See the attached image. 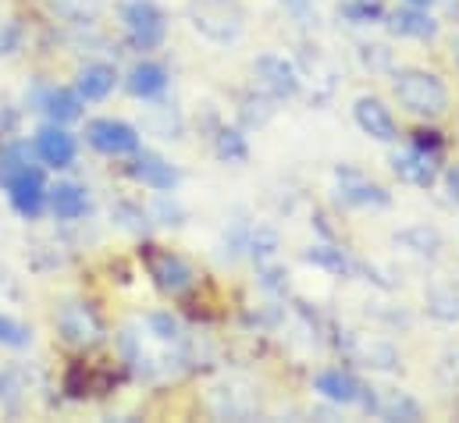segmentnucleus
<instances>
[{
  "label": "nucleus",
  "mask_w": 459,
  "mask_h": 423,
  "mask_svg": "<svg viewBox=\"0 0 459 423\" xmlns=\"http://www.w3.org/2000/svg\"><path fill=\"white\" fill-rule=\"evenodd\" d=\"M359 406H363L367 413L381 417V420H403V423L424 420L420 402H417V399H410L406 392H374V388H367V395H363V402H359Z\"/></svg>",
  "instance_id": "nucleus-7"
},
{
  "label": "nucleus",
  "mask_w": 459,
  "mask_h": 423,
  "mask_svg": "<svg viewBox=\"0 0 459 423\" xmlns=\"http://www.w3.org/2000/svg\"><path fill=\"white\" fill-rule=\"evenodd\" d=\"M335 182H339V196L352 207H388V200H392L377 182H370L356 168H339Z\"/></svg>",
  "instance_id": "nucleus-10"
},
{
  "label": "nucleus",
  "mask_w": 459,
  "mask_h": 423,
  "mask_svg": "<svg viewBox=\"0 0 459 423\" xmlns=\"http://www.w3.org/2000/svg\"><path fill=\"white\" fill-rule=\"evenodd\" d=\"M86 139L93 150L108 153V157H125V153H135L139 150V132L125 121L115 117H97L86 125Z\"/></svg>",
  "instance_id": "nucleus-5"
},
{
  "label": "nucleus",
  "mask_w": 459,
  "mask_h": 423,
  "mask_svg": "<svg viewBox=\"0 0 459 423\" xmlns=\"http://www.w3.org/2000/svg\"><path fill=\"white\" fill-rule=\"evenodd\" d=\"M189 22L200 36L214 43H235L246 32V11L238 0H193Z\"/></svg>",
  "instance_id": "nucleus-2"
},
{
  "label": "nucleus",
  "mask_w": 459,
  "mask_h": 423,
  "mask_svg": "<svg viewBox=\"0 0 459 423\" xmlns=\"http://www.w3.org/2000/svg\"><path fill=\"white\" fill-rule=\"evenodd\" d=\"M428 314L442 324H456L459 320V289L446 285V289H431L428 292Z\"/></svg>",
  "instance_id": "nucleus-24"
},
{
  "label": "nucleus",
  "mask_w": 459,
  "mask_h": 423,
  "mask_svg": "<svg viewBox=\"0 0 459 423\" xmlns=\"http://www.w3.org/2000/svg\"><path fill=\"white\" fill-rule=\"evenodd\" d=\"M388 29L395 36H406V39H435L438 32V22L428 14V7H399L388 14Z\"/></svg>",
  "instance_id": "nucleus-15"
},
{
  "label": "nucleus",
  "mask_w": 459,
  "mask_h": 423,
  "mask_svg": "<svg viewBox=\"0 0 459 423\" xmlns=\"http://www.w3.org/2000/svg\"><path fill=\"white\" fill-rule=\"evenodd\" d=\"M453 57H456V65H459V36L453 39Z\"/></svg>",
  "instance_id": "nucleus-35"
},
{
  "label": "nucleus",
  "mask_w": 459,
  "mask_h": 423,
  "mask_svg": "<svg viewBox=\"0 0 459 423\" xmlns=\"http://www.w3.org/2000/svg\"><path fill=\"white\" fill-rule=\"evenodd\" d=\"M121 22L128 29V39L139 50H153L168 36V18L153 0H128L125 11H121Z\"/></svg>",
  "instance_id": "nucleus-3"
},
{
  "label": "nucleus",
  "mask_w": 459,
  "mask_h": 423,
  "mask_svg": "<svg viewBox=\"0 0 459 423\" xmlns=\"http://www.w3.org/2000/svg\"><path fill=\"white\" fill-rule=\"evenodd\" d=\"M256 410H260V402H256V395L249 392V388H221L218 395H214V413L218 417H229V420H253L256 417Z\"/></svg>",
  "instance_id": "nucleus-18"
},
{
  "label": "nucleus",
  "mask_w": 459,
  "mask_h": 423,
  "mask_svg": "<svg viewBox=\"0 0 459 423\" xmlns=\"http://www.w3.org/2000/svg\"><path fill=\"white\" fill-rule=\"evenodd\" d=\"M108 384H111V377H108V374H97V370L86 367V363H75V367L68 370V377H65V388H68V395H75V399H82V395H100Z\"/></svg>",
  "instance_id": "nucleus-22"
},
{
  "label": "nucleus",
  "mask_w": 459,
  "mask_h": 423,
  "mask_svg": "<svg viewBox=\"0 0 459 423\" xmlns=\"http://www.w3.org/2000/svg\"><path fill=\"white\" fill-rule=\"evenodd\" d=\"M43 110L54 117V121H75L82 114V97L72 93V90H50L43 97Z\"/></svg>",
  "instance_id": "nucleus-23"
},
{
  "label": "nucleus",
  "mask_w": 459,
  "mask_h": 423,
  "mask_svg": "<svg viewBox=\"0 0 459 423\" xmlns=\"http://www.w3.org/2000/svg\"><path fill=\"white\" fill-rule=\"evenodd\" d=\"M406 4H410V7H431L435 0H406Z\"/></svg>",
  "instance_id": "nucleus-34"
},
{
  "label": "nucleus",
  "mask_w": 459,
  "mask_h": 423,
  "mask_svg": "<svg viewBox=\"0 0 459 423\" xmlns=\"http://www.w3.org/2000/svg\"><path fill=\"white\" fill-rule=\"evenodd\" d=\"M153 327H160V338H178V324L168 317H153Z\"/></svg>",
  "instance_id": "nucleus-31"
},
{
  "label": "nucleus",
  "mask_w": 459,
  "mask_h": 423,
  "mask_svg": "<svg viewBox=\"0 0 459 423\" xmlns=\"http://www.w3.org/2000/svg\"><path fill=\"white\" fill-rule=\"evenodd\" d=\"M214 153L221 157V160H246L249 157V146H246V139H242V132H235V128H221L218 135H214Z\"/></svg>",
  "instance_id": "nucleus-26"
},
{
  "label": "nucleus",
  "mask_w": 459,
  "mask_h": 423,
  "mask_svg": "<svg viewBox=\"0 0 459 423\" xmlns=\"http://www.w3.org/2000/svg\"><path fill=\"white\" fill-rule=\"evenodd\" d=\"M143 263L153 278V285L168 296H178L193 285V271L182 256H175L171 249H160V246H143Z\"/></svg>",
  "instance_id": "nucleus-4"
},
{
  "label": "nucleus",
  "mask_w": 459,
  "mask_h": 423,
  "mask_svg": "<svg viewBox=\"0 0 459 423\" xmlns=\"http://www.w3.org/2000/svg\"><path fill=\"white\" fill-rule=\"evenodd\" d=\"M339 11H342V18L356 22V25H363V22L381 18V0H342Z\"/></svg>",
  "instance_id": "nucleus-28"
},
{
  "label": "nucleus",
  "mask_w": 459,
  "mask_h": 423,
  "mask_svg": "<svg viewBox=\"0 0 459 423\" xmlns=\"http://www.w3.org/2000/svg\"><path fill=\"white\" fill-rule=\"evenodd\" d=\"M395 242L417 256H438V249H442V235L435 228H410V231L395 235Z\"/></svg>",
  "instance_id": "nucleus-25"
},
{
  "label": "nucleus",
  "mask_w": 459,
  "mask_h": 423,
  "mask_svg": "<svg viewBox=\"0 0 459 423\" xmlns=\"http://www.w3.org/2000/svg\"><path fill=\"white\" fill-rule=\"evenodd\" d=\"M57 327H61V334H65L72 345H93V341H100V334H104L100 320H97V314H93L86 303H68V306H61Z\"/></svg>",
  "instance_id": "nucleus-11"
},
{
  "label": "nucleus",
  "mask_w": 459,
  "mask_h": 423,
  "mask_svg": "<svg viewBox=\"0 0 459 423\" xmlns=\"http://www.w3.org/2000/svg\"><path fill=\"white\" fill-rule=\"evenodd\" d=\"M449 193H453V200L459 203V168L449 171Z\"/></svg>",
  "instance_id": "nucleus-33"
},
{
  "label": "nucleus",
  "mask_w": 459,
  "mask_h": 423,
  "mask_svg": "<svg viewBox=\"0 0 459 423\" xmlns=\"http://www.w3.org/2000/svg\"><path fill=\"white\" fill-rule=\"evenodd\" d=\"M352 117H356V125H359L370 139H377V142H395V139H399V128H395L392 110L381 104V100H374V97H359V100L352 104Z\"/></svg>",
  "instance_id": "nucleus-12"
},
{
  "label": "nucleus",
  "mask_w": 459,
  "mask_h": 423,
  "mask_svg": "<svg viewBox=\"0 0 459 423\" xmlns=\"http://www.w3.org/2000/svg\"><path fill=\"white\" fill-rule=\"evenodd\" d=\"M50 211L57 220H79L82 213L90 211V196L82 186H72V182H61L57 189H50Z\"/></svg>",
  "instance_id": "nucleus-20"
},
{
  "label": "nucleus",
  "mask_w": 459,
  "mask_h": 423,
  "mask_svg": "<svg viewBox=\"0 0 459 423\" xmlns=\"http://www.w3.org/2000/svg\"><path fill=\"white\" fill-rule=\"evenodd\" d=\"M128 175H132L135 182L157 189V193H168V189L178 186V171H175L164 157H157V153H143V157H135V160L128 164Z\"/></svg>",
  "instance_id": "nucleus-14"
},
{
  "label": "nucleus",
  "mask_w": 459,
  "mask_h": 423,
  "mask_svg": "<svg viewBox=\"0 0 459 423\" xmlns=\"http://www.w3.org/2000/svg\"><path fill=\"white\" fill-rule=\"evenodd\" d=\"M314 388H317L328 402H335V406H359L363 395H367V384H363L359 377L345 374V370H325V374L314 381Z\"/></svg>",
  "instance_id": "nucleus-13"
},
{
  "label": "nucleus",
  "mask_w": 459,
  "mask_h": 423,
  "mask_svg": "<svg viewBox=\"0 0 459 423\" xmlns=\"http://www.w3.org/2000/svg\"><path fill=\"white\" fill-rule=\"evenodd\" d=\"M307 260L317 263V267H325V271H332V274H345V271H349L342 249H332V246H314V249H307Z\"/></svg>",
  "instance_id": "nucleus-27"
},
{
  "label": "nucleus",
  "mask_w": 459,
  "mask_h": 423,
  "mask_svg": "<svg viewBox=\"0 0 459 423\" xmlns=\"http://www.w3.org/2000/svg\"><path fill=\"white\" fill-rule=\"evenodd\" d=\"M164 90H168V72L157 61H143V65H135L128 72V93L132 97L150 100V97H160Z\"/></svg>",
  "instance_id": "nucleus-19"
},
{
  "label": "nucleus",
  "mask_w": 459,
  "mask_h": 423,
  "mask_svg": "<svg viewBox=\"0 0 459 423\" xmlns=\"http://www.w3.org/2000/svg\"><path fill=\"white\" fill-rule=\"evenodd\" d=\"M29 341H32V334H29V327H25V324H18L14 317H4V314H0V345L25 349Z\"/></svg>",
  "instance_id": "nucleus-29"
},
{
  "label": "nucleus",
  "mask_w": 459,
  "mask_h": 423,
  "mask_svg": "<svg viewBox=\"0 0 459 423\" xmlns=\"http://www.w3.org/2000/svg\"><path fill=\"white\" fill-rule=\"evenodd\" d=\"M392 171L403 182L417 186V189H431L435 178H438V153H428L420 146H410L403 153H392Z\"/></svg>",
  "instance_id": "nucleus-9"
},
{
  "label": "nucleus",
  "mask_w": 459,
  "mask_h": 423,
  "mask_svg": "<svg viewBox=\"0 0 459 423\" xmlns=\"http://www.w3.org/2000/svg\"><path fill=\"white\" fill-rule=\"evenodd\" d=\"M117 75L111 65H86L79 72V97L82 100H104L115 90Z\"/></svg>",
  "instance_id": "nucleus-21"
},
{
  "label": "nucleus",
  "mask_w": 459,
  "mask_h": 423,
  "mask_svg": "<svg viewBox=\"0 0 459 423\" xmlns=\"http://www.w3.org/2000/svg\"><path fill=\"white\" fill-rule=\"evenodd\" d=\"M349 356L359 367H370V370H392L399 363V356L388 341H377V338H367V334H349Z\"/></svg>",
  "instance_id": "nucleus-16"
},
{
  "label": "nucleus",
  "mask_w": 459,
  "mask_h": 423,
  "mask_svg": "<svg viewBox=\"0 0 459 423\" xmlns=\"http://www.w3.org/2000/svg\"><path fill=\"white\" fill-rule=\"evenodd\" d=\"M399 104L417 117H442L449 110V90L435 72L424 68H403L392 82Z\"/></svg>",
  "instance_id": "nucleus-1"
},
{
  "label": "nucleus",
  "mask_w": 459,
  "mask_h": 423,
  "mask_svg": "<svg viewBox=\"0 0 459 423\" xmlns=\"http://www.w3.org/2000/svg\"><path fill=\"white\" fill-rule=\"evenodd\" d=\"M253 79H256V86H260L267 97H274V100H285V97H296V93H299V75H296V68H292L285 57H274V54L256 57Z\"/></svg>",
  "instance_id": "nucleus-6"
},
{
  "label": "nucleus",
  "mask_w": 459,
  "mask_h": 423,
  "mask_svg": "<svg viewBox=\"0 0 459 423\" xmlns=\"http://www.w3.org/2000/svg\"><path fill=\"white\" fill-rule=\"evenodd\" d=\"M417 135V146L420 150H428V153H438L442 150V139H438V132H428V128H420V132H413Z\"/></svg>",
  "instance_id": "nucleus-30"
},
{
  "label": "nucleus",
  "mask_w": 459,
  "mask_h": 423,
  "mask_svg": "<svg viewBox=\"0 0 459 423\" xmlns=\"http://www.w3.org/2000/svg\"><path fill=\"white\" fill-rule=\"evenodd\" d=\"M36 150H39V157L50 168H68L75 160V135L65 132V128H57V125L54 128H43L39 139H36Z\"/></svg>",
  "instance_id": "nucleus-17"
},
{
  "label": "nucleus",
  "mask_w": 459,
  "mask_h": 423,
  "mask_svg": "<svg viewBox=\"0 0 459 423\" xmlns=\"http://www.w3.org/2000/svg\"><path fill=\"white\" fill-rule=\"evenodd\" d=\"M281 4H285V7L292 11V14H299V18H303V14L310 11V0H281Z\"/></svg>",
  "instance_id": "nucleus-32"
},
{
  "label": "nucleus",
  "mask_w": 459,
  "mask_h": 423,
  "mask_svg": "<svg viewBox=\"0 0 459 423\" xmlns=\"http://www.w3.org/2000/svg\"><path fill=\"white\" fill-rule=\"evenodd\" d=\"M7 196H11V207L22 213V217H39L43 203H47V189H43V175L36 168H25L18 175H11L7 182Z\"/></svg>",
  "instance_id": "nucleus-8"
}]
</instances>
